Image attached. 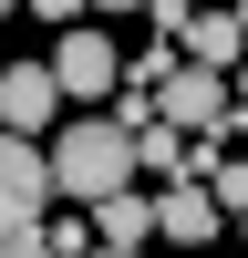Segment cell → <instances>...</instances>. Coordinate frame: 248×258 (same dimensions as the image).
I'll return each instance as SVG.
<instances>
[{"label":"cell","mask_w":248,"mask_h":258,"mask_svg":"<svg viewBox=\"0 0 248 258\" xmlns=\"http://www.w3.org/2000/svg\"><path fill=\"white\" fill-rule=\"evenodd\" d=\"M52 186H62L73 207L124 197V186H135V135H124L114 114H93V124H62V135H52Z\"/></svg>","instance_id":"6da1fadb"},{"label":"cell","mask_w":248,"mask_h":258,"mask_svg":"<svg viewBox=\"0 0 248 258\" xmlns=\"http://www.w3.org/2000/svg\"><path fill=\"white\" fill-rule=\"evenodd\" d=\"M52 197H62V186H52V145H31V135L0 124V238L41 227V207H52Z\"/></svg>","instance_id":"7a4b0ae2"},{"label":"cell","mask_w":248,"mask_h":258,"mask_svg":"<svg viewBox=\"0 0 248 258\" xmlns=\"http://www.w3.org/2000/svg\"><path fill=\"white\" fill-rule=\"evenodd\" d=\"M52 83H62V103H103V93L124 83V62H114L103 31H62V41H52Z\"/></svg>","instance_id":"3957f363"},{"label":"cell","mask_w":248,"mask_h":258,"mask_svg":"<svg viewBox=\"0 0 248 258\" xmlns=\"http://www.w3.org/2000/svg\"><path fill=\"white\" fill-rule=\"evenodd\" d=\"M176 41H186V62H207V73H238V62H248V21L227 11V0H197Z\"/></svg>","instance_id":"277c9868"},{"label":"cell","mask_w":248,"mask_h":258,"mask_svg":"<svg viewBox=\"0 0 248 258\" xmlns=\"http://www.w3.org/2000/svg\"><path fill=\"white\" fill-rule=\"evenodd\" d=\"M155 217H165V238H176V248H207V238L227 227V207H217V186H207V176H176V186L155 197Z\"/></svg>","instance_id":"5b68a950"},{"label":"cell","mask_w":248,"mask_h":258,"mask_svg":"<svg viewBox=\"0 0 248 258\" xmlns=\"http://www.w3.org/2000/svg\"><path fill=\"white\" fill-rule=\"evenodd\" d=\"M52 103H62L52 62H11V73H0V124H11V135H41V124H52Z\"/></svg>","instance_id":"8992f818"},{"label":"cell","mask_w":248,"mask_h":258,"mask_svg":"<svg viewBox=\"0 0 248 258\" xmlns=\"http://www.w3.org/2000/svg\"><path fill=\"white\" fill-rule=\"evenodd\" d=\"M93 238H103V248H145V238H165V217H155V197H135V186H124V197L93 207Z\"/></svg>","instance_id":"52a82bcc"},{"label":"cell","mask_w":248,"mask_h":258,"mask_svg":"<svg viewBox=\"0 0 248 258\" xmlns=\"http://www.w3.org/2000/svg\"><path fill=\"white\" fill-rule=\"evenodd\" d=\"M135 165H155V176L176 186V176H186V135H176L165 114H155V124H135Z\"/></svg>","instance_id":"ba28073f"},{"label":"cell","mask_w":248,"mask_h":258,"mask_svg":"<svg viewBox=\"0 0 248 258\" xmlns=\"http://www.w3.org/2000/svg\"><path fill=\"white\" fill-rule=\"evenodd\" d=\"M0 258H62V248L41 238V227H21V238H0Z\"/></svg>","instance_id":"9c48e42d"},{"label":"cell","mask_w":248,"mask_h":258,"mask_svg":"<svg viewBox=\"0 0 248 258\" xmlns=\"http://www.w3.org/2000/svg\"><path fill=\"white\" fill-rule=\"evenodd\" d=\"M21 11H41V21H73V11H93V0H21Z\"/></svg>","instance_id":"30bf717a"},{"label":"cell","mask_w":248,"mask_h":258,"mask_svg":"<svg viewBox=\"0 0 248 258\" xmlns=\"http://www.w3.org/2000/svg\"><path fill=\"white\" fill-rule=\"evenodd\" d=\"M227 93H238V114H248V62H238V73H227Z\"/></svg>","instance_id":"8fae6325"},{"label":"cell","mask_w":248,"mask_h":258,"mask_svg":"<svg viewBox=\"0 0 248 258\" xmlns=\"http://www.w3.org/2000/svg\"><path fill=\"white\" fill-rule=\"evenodd\" d=\"M93 258H145V248H93Z\"/></svg>","instance_id":"7c38bea8"},{"label":"cell","mask_w":248,"mask_h":258,"mask_svg":"<svg viewBox=\"0 0 248 258\" xmlns=\"http://www.w3.org/2000/svg\"><path fill=\"white\" fill-rule=\"evenodd\" d=\"M93 11H135V0H93Z\"/></svg>","instance_id":"4fadbf2b"},{"label":"cell","mask_w":248,"mask_h":258,"mask_svg":"<svg viewBox=\"0 0 248 258\" xmlns=\"http://www.w3.org/2000/svg\"><path fill=\"white\" fill-rule=\"evenodd\" d=\"M11 11H21V0H0V21H11Z\"/></svg>","instance_id":"5bb4252c"},{"label":"cell","mask_w":248,"mask_h":258,"mask_svg":"<svg viewBox=\"0 0 248 258\" xmlns=\"http://www.w3.org/2000/svg\"><path fill=\"white\" fill-rule=\"evenodd\" d=\"M227 11H238V21H248V0H227Z\"/></svg>","instance_id":"9a60e30c"},{"label":"cell","mask_w":248,"mask_h":258,"mask_svg":"<svg viewBox=\"0 0 248 258\" xmlns=\"http://www.w3.org/2000/svg\"><path fill=\"white\" fill-rule=\"evenodd\" d=\"M238 238H248V207H238Z\"/></svg>","instance_id":"2e32d148"}]
</instances>
